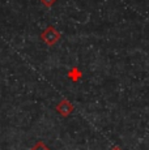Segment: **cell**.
Returning a JSON list of instances; mask_svg holds the SVG:
<instances>
[{
	"label": "cell",
	"mask_w": 149,
	"mask_h": 150,
	"mask_svg": "<svg viewBox=\"0 0 149 150\" xmlns=\"http://www.w3.org/2000/svg\"><path fill=\"white\" fill-rule=\"evenodd\" d=\"M30 150H51V149L46 145L43 141H38V142H35L33 146H31Z\"/></svg>",
	"instance_id": "cell-4"
},
{
	"label": "cell",
	"mask_w": 149,
	"mask_h": 150,
	"mask_svg": "<svg viewBox=\"0 0 149 150\" xmlns=\"http://www.w3.org/2000/svg\"><path fill=\"white\" fill-rule=\"evenodd\" d=\"M55 110H56V112H58L59 115H62L63 117H67L73 112L74 107H73V105L70 102V100L64 98V99H62L58 105L55 106Z\"/></svg>",
	"instance_id": "cell-2"
},
{
	"label": "cell",
	"mask_w": 149,
	"mask_h": 150,
	"mask_svg": "<svg viewBox=\"0 0 149 150\" xmlns=\"http://www.w3.org/2000/svg\"><path fill=\"white\" fill-rule=\"evenodd\" d=\"M67 77L71 80V81L77 82V81H80V80H81V77H82V72L80 71V68H79V67H73V68H71L70 71H68Z\"/></svg>",
	"instance_id": "cell-3"
},
{
	"label": "cell",
	"mask_w": 149,
	"mask_h": 150,
	"mask_svg": "<svg viewBox=\"0 0 149 150\" xmlns=\"http://www.w3.org/2000/svg\"><path fill=\"white\" fill-rule=\"evenodd\" d=\"M41 3L45 5L46 8H51L56 3V0H41Z\"/></svg>",
	"instance_id": "cell-5"
},
{
	"label": "cell",
	"mask_w": 149,
	"mask_h": 150,
	"mask_svg": "<svg viewBox=\"0 0 149 150\" xmlns=\"http://www.w3.org/2000/svg\"><path fill=\"white\" fill-rule=\"evenodd\" d=\"M110 150H122V149H120L119 146H114V148H111Z\"/></svg>",
	"instance_id": "cell-6"
},
{
	"label": "cell",
	"mask_w": 149,
	"mask_h": 150,
	"mask_svg": "<svg viewBox=\"0 0 149 150\" xmlns=\"http://www.w3.org/2000/svg\"><path fill=\"white\" fill-rule=\"evenodd\" d=\"M60 38H62V34H60V31L58 29H55L53 26V25H48L47 28L45 29L43 31H42L41 34V39L43 41L47 46H54L56 45Z\"/></svg>",
	"instance_id": "cell-1"
}]
</instances>
